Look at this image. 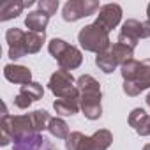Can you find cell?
I'll return each mask as SVG.
<instances>
[{
	"label": "cell",
	"instance_id": "obj_21",
	"mask_svg": "<svg viewBox=\"0 0 150 150\" xmlns=\"http://www.w3.org/2000/svg\"><path fill=\"white\" fill-rule=\"evenodd\" d=\"M46 35L44 34H37V32H27V37H25V46H27V53L32 55V53H37L41 48H42V42H44Z\"/></svg>",
	"mask_w": 150,
	"mask_h": 150
},
{
	"label": "cell",
	"instance_id": "obj_17",
	"mask_svg": "<svg viewBox=\"0 0 150 150\" xmlns=\"http://www.w3.org/2000/svg\"><path fill=\"white\" fill-rule=\"evenodd\" d=\"M23 9H25V2L9 0V2H6L2 7H0V21H7V20H13V18L20 16Z\"/></svg>",
	"mask_w": 150,
	"mask_h": 150
},
{
	"label": "cell",
	"instance_id": "obj_23",
	"mask_svg": "<svg viewBox=\"0 0 150 150\" xmlns=\"http://www.w3.org/2000/svg\"><path fill=\"white\" fill-rule=\"evenodd\" d=\"M32 115V122H34V127H35V132H41L44 129H48V124L51 120L50 113L46 110H35L30 113Z\"/></svg>",
	"mask_w": 150,
	"mask_h": 150
},
{
	"label": "cell",
	"instance_id": "obj_27",
	"mask_svg": "<svg viewBox=\"0 0 150 150\" xmlns=\"http://www.w3.org/2000/svg\"><path fill=\"white\" fill-rule=\"evenodd\" d=\"M145 101H146V104H148V106H150V94H148V96H146V99H145Z\"/></svg>",
	"mask_w": 150,
	"mask_h": 150
},
{
	"label": "cell",
	"instance_id": "obj_26",
	"mask_svg": "<svg viewBox=\"0 0 150 150\" xmlns=\"http://www.w3.org/2000/svg\"><path fill=\"white\" fill-rule=\"evenodd\" d=\"M146 18H148L146 21H150V4H148V7H146Z\"/></svg>",
	"mask_w": 150,
	"mask_h": 150
},
{
	"label": "cell",
	"instance_id": "obj_28",
	"mask_svg": "<svg viewBox=\"0 0 150 150\" xmlns=\"http://www.w3.org/2000/svg\"><path fill=\"white\" fill-rule=\"evenodd\" d=\"M143 150H150V143H146V145L143 146Z\"/></svg>",
	"mask_w": 150,
	"mask_h": 150
},
{
	"label": "cell",
	"instance_id": "obj_2",
	"mask_svg": "<svg viewBox=\"0 0 150 150\" xmlns=\"http://www.w3.org/2000/svg\"><path fill=\"white\" fill-rule=\"evenodd\" d=\"M0 132H2V136H0V145L2 146H7L11 141H16L25 134L35 132L32 115L27 113V115L14 117L6 111L2 115V120H0Z\"/></svg>",
	"mask_w": 150,
	"mask_h": 150
},
{
	"label": "cell",
	"instance_id": "obj_20",
	"mask_svg": "<svg viewBox=\"0 0 150 150\" xmlns=\"http://www.w3.org/2000/svg\"><path fill=\"white\" fill-rule=\"evenodd\" d=\"M96 64H97V67L103 71V72H106V74H110V72H113L115 69H117V60L113 58V55H111V51L108 50V51H104V53H99L97 57H96Z\"/></svg>",
	"mask_w": 150,
	"mask_h": 150
},
{
	"label": "cell",
	"instance_id": "obj_29",
	"mask_svg": "<svg viewBox=\"0 0 150 150\" xmlns=\"http://www.w3.org/2000/svg\"><path fill=\"white\" fill-rule=\"evenodd\" d=\"M148 136H150V124H148Z\"/></svg>",
	"mask_w": 150,
	"mask_h": 150
},
{
	"label": "cell",
	"instance_id": "obj_13",
	"mask_svg": "<svg viewBox=\"0 0 150 150\" xmlns=\"http://www.w3.org/2000/svg\"><path fill=\"white\" fill-rule=\"evenodd\" d=\"M148 124H150V115L141 110V108H134L129 115V125L139 134V136H148Z\"/></svg>",
	"mask_w": 150,
	"mask_h": 150
},
{
	"label": "cell",
	"instance_id": "obj_7",
	"mask_svg": "<svg viewBox=\"0 0 150 150\" xmlns=\"http://www.w3.org/2000/svg\"><path fill=\"white\" fill-rule=\"evenodd\" d=\"M150 37V21H138V20H127L122 25V30L118 34V42L136 48L139 39Z\"/></svg>",
	"mask_w": 150,
	"mask_h": 150
},
{
	"label": "cell",
	"instance_id": "obj_18",
	"mask_svg": "<svg viewBox=\"0 0 150 150\" xmlns=\"http://www.w3.org/2000/svg\"><path fill=\"white\" fill-rule=\"evenodd\" d=\"M110 51H111L113 58L117 60V64H118L120 67H122L124 64H127L129 60H132V57H134V50L129 48V46H125V44H122V42H115V44L110 48Z\"/></svg>",
	"mask_w": 150,
	"mask_h": 150
},
{
	"label": "cell",
	"instance_id": "obj_24",
	"mask_svg": "<svg viewBox=\"0 0 150 150\" xmlns=\"http://www.w3.org/2000/svg\"><path fill=\"white\" fill-rule=\"evenodd\" d=\"M39 6V11H44L46 14H55L57 9H58V0H41L37 4Z\"/></svg>",
	"mask_w": 150,
	"mask_h": 150
},
{
	"label": "cell",
	"instance_id": "obj_22",
	"mask_svg": "<svg viewBox=\"0 0 150 150\" xmlns=\"http://www.w3.org/2000/svg\"><path fill=\"white\" fill-rule=\"evenodd\" d=\"M20 94H21L23 97L30 99V101H39V99H42V96H44V88H42L41 83L30 81V83H27V85H23V87L20 88Z\"/></svg>",
	"mask_w": 150,
	"mask_h": 150
},
{
	"label": "cell",
	"instance_id": "obj_14",
	"mask_svg": "<svg viewBox=\"0 0 150 150\" xmlns=\"http://www.w3.org/2000/svg\"><path fill=\"white\" fill-rule=\"evenodd\" d=\"M48 21H50V14H46L44 11H39V9L28 13L25 18L27 28H30V32H37V34H44Z\"/></svg>",
	"mask_w": 150,
	"mask_h": 150
},
{
	"label": "cell",
	"instance_id": "obj_6",
	"mask_svg": "<svg viewBox=\"0 0 150 150\" xmlns=\"http://www.w3.org/2000/svg\"><path fill=\"white\" fill-rule=\"evenodd\" d=\"M48 87L58 99H78L80 101V97H81L80 88L74 85L72 74L65 69H60L51 74Z\"/></svg>",
	"mask_w": 150,
	"mask_h": 150
},
{
	"label": "cell",
	"instance_id": "obj_4",
	"mask_svg": "<svg viewBox=\"0 0 150 150\" xmlns=\"http://www.w3.org/2000/svg\"><path fill=\"white\" fill-rule=\"evenodd\" d=\"M110 32H106L101 25H97L96 21L83 27L78 34V42L81 44V48L85 51H92V53H104L108 51L111 46H110Z\"/></svg>",
	"mask_w": 150,
	"mask_h": 150
},
{
	"label": "cell",
	"instance_id": "obj_15",
	"mask_svg": "<svg viewBox=\"0 0 150 150\" xmlns=\"http://www.w3.org/2000/svg\"><path fill=\"white\" fill-rule=\"evenodd\" d=\"M42 145H46V139L41 136V132H30L16 139L13 150H41Z\"/></svg>",
	"mask_w": 150,
	"mask_h": 150
},
{
	"label": "cell",
	"instance_id": "obj_5",
	"mask_svg": "<svg viewBox=\"0 0 150 150\" xmlns=\"http://www.w3.org/2000/svg\"><path fill=\"white\" fill-rule=\"evenodd\" d=\"M48 51L51 53V57H55L58 60V65L60 69H65V71H72L81 65L83 62V55L81 51L76 48V46H71L67 44L64 39H51L50 44H48Z\"/></svg>",
	"mask_w": 150,
	"mask_h": 150
},
{
	"label": "cell",
	"instance_id": "obj_1",
	"mask_svg": "<svg viewBox=\"0 0 150 150\" xmlns=\"http://www.w3.org/2000/svg\"><path fill=\"white\" fill-rule=\"evenodd\" d=\"M76 87L80 88V106L83 115L88 120H97L103 115V106H101V85L96 78L90 74H83L78 78Z\"/></svg>",
	"mask_w": 150,
	"mask_h": 150
},
{
	"label": "cell",
	"instance_id": "obj_11",
	"mask_svg": "<svg viewBox=\"0 0 150 150\" xmlns=\"http://www.w3.org/2000/svg\"><path fill=\"white\" fill-rule=\"evenodd\" d=\"M25 37H27V32H23L21 28H16V27L9 28L6 32V41L9 44V58L11 60H18L27 55Z\"/></svg>",
	"mask_w": 150,
	"mask_h": 150
},
{
	"label": "cell",
	"instance_id": "obj_16",
	"mask_svg": "<svg viewBox=\"0 0 150 150\" xmlns=\"http://www.w3.org/2000/svg\"><path fill=\"white\" fill-rule=\"evenodd\" d=\"M53 108H55L57 115H62V117L74 115V113H78L81 110L78 99H57L53 103Z\"/></svg>",
	"mask_w": 150,
	"mask_h": 150
},
{
	"label": "cell",
	"instance_id": "obj_10",
	"mask_svg": "<svg viewBox=\"0 0 150 150\" xmlns=\"http://www.w3.org/2000/svg\"><path fill=\"white\" fill-rule=\"evenodd\" d=\"M120 20H122V7L118 4H104L99 9L96 23L101 25L106 32H110L120 23Z\"/></svg>",
	"mask_w": 150,
	"mask_h": 150
},
{
	"label": "cell",
	"instance_id": "obj_12",
	"mask_svg": "<svg viewBox=\"0 0 150 150\" xmlns=\"http://www.w3.org/2000/svg\"><path fill=\"white\" fill-rule=\"evenodd\" d=\"M4 78L11 83H18V85H27L32 81V71L25 65H18V64H7L4 67Z\"/></svg>",
	"mask_w": 150,
	"mask_h": 150
},
{
	"label": "cell",
	"instance_id": "obj_9",
	"mask_svg": "<svg viewBox=\"0 0 150 150\" xmlns=\"http://www.w3.org/2000/svg\"><path fill=\"white\" fill-rule=\"evenodd\" d=\"M122 88H124V92H125L129 97H136V96H139L143 90L150 88V58L141 60L136 76H134L131 81H124Z\"/></svg>",
	"mask_w": 150,
	"mask_h": 150
},
{
	"label": "cell",
	"instance_id": "obj_8",
	"mask_svg": "<svg viewBox=\"0 0 150 150\" xmlns=\"http://www.w3.org/2000/svg\"><path fill=\"white\" fill-rule=\"evenodd\" d=\"M97 0H69L62 9V18L65 21H78L81 18H87L99 11Z\"/></svg>",
	"mask_w": 150,
	"mask_h": 150
},
{
	"label": "cell",
	"instance_id": "obj_3",
	"mask_svg": "<svg viewBox=\"0 0 150 150\" xmlns=\"http://www.w3.org/2000/svg\"><path fill=\"white\" fill-rule=\"evenodd\" d=\"M113 141V134L108 129H99L92 136H85L83 132H71L65 139L67 150H108Z\"/></svg>",
	"mask_w": 150,
	"mask_h": 150
},
{
	"label": "cell",
	"instance_id": "obj_19",
	"mask_svg": "<svg viewBox=\"0 0 150 150\" xmlns=\"http://www.w3.org/2000/svg\"><path fill=\"white\" fill-rule=\"evenodd\" d=\"M48 131H50L51 136H55V138H58V139H67V138H69V125H67L65 120H62V118H58V117H55V118L50 120Z\"/></svg>",
	"mask_w": 150,
	"mask_h": 150
},
{
	"label": "cell",
	"instance_id": "obj_25",
	"mask_svg": "<svg viewBox=\"0 0 150 150\" xmlns=\"http://www.w3.org/2000/svg\"><path fill=\"white\" fill-rule=\"evenodd\" d=\"M44 150H57V148H55L51 143H46V145H44Z\"/></svg>",
	"mask_w": 150,
	"mask_h": 150
}]
</instances>
